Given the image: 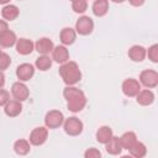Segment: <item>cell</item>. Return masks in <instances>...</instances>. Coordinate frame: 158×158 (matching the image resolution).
<instances>
[{"label": "cell", "mask_w": 158, "mask_h": 158, "mask_svg": "<svg viewBox=\"0 0 158 158\" xmlns=\"http://www.w3.org/2000/svg\"><path fill=\"white\" fill-rule=\"evenodd\" d=\"M63 95L67 100L68 110L72 112H79L86 105V98H85L84 93L81 90H79L78 88L68 85L67 88H64Z\"/></svg>", "instance_id": "obj_1"}, {"label": "cell", "mask_w": 158, "mask_h": 158, "mask_svg": "<svg viewBox=\"0 0 158 158\" xmlns=\"http://www.w3.org/2000/svg\"><path fill=\"white\" fill-rule=\"evenodd\" d=\"M59 75L62 77L63 81L67 85H74L81 79V72L78 67V64L73 60L65 62L59 68Z\"/></svg>", "instance_id": "obj_2"}, {"label": "cell", "mask_w": 158, "mask_h": 158, "mask_svg": "<svg viewBox=\"0 0 158 158\" xmlns=\"http://www.w3.org/2000/svg\"><path fill=\"white\" fill-rule=\"evenodd\" d=\"M64 131L67 135L69 136H78L83 132V122L75 117V116H72V117H68L65 121H64Z\"/></svg>", "instance_id": "obj_3"}, {"label": "cell", "mask_w": 158, "mask_h": 158, "mask_svg": "<svg viewBox=\"0 0 158 158\" xmlns=\"http://www.w3.org/2000/svg\"><path fill=\"white\" fill-rule=\"evenodd\" d=\"M64 122V116L58 110H51L44 116V125L48 128H58Z\"/></svg>", "instance_id": "obj_4"}, {"label": "cell", "mask_w": 158, "mask_h": 158, "mask_svg": "<svg viewBox=\"0 0 158 158\" xmlns=\"http://www.w3.org/2000/svg\"><path fill=\"white\" fill-rule=\"evenodd\" d=\"M93 30H94V22L89 16H81L75 22V31L81 36L90 35Z\"/></svg>", "instance_id": "obj_5"}, {"label": "cell", "mask_w": 158, "mask_h": 158, "mask_svg": "<svg viewBox=\"0 0 158 158\" xmlns=\"http://www.w3.org/2000/svg\"><path fill=\"white\" fill-rule=\"evenodd\" d=\"M139 81L146 88H156L158 85V73L152 69H146L139 74Z\"/></svg>", "instance_id": "obj_6"}, {"label": "cell", "mask_w": 158, "mask_h": 158, "mask_svg": "<svg viewBox=\"0 0 158 158\" xmlns=\"http://www.w3.org/2000/svg\"><path fill=\"white\" fill-rule=\"evenodd\" d=\"M47 136H48V130L46 127H36L35 130H32L31 135H30V143L33 146H42L46 141H47Z\"/></svg>", "instance_id": "obj_7"}, {"label": "cell", "mask_w": 158, "mask_h": 158, "mask_svg": "<svg viewBox=\"0 0 158 158\" xmlns=\"http://www.w3.org/2000/svg\"><path fill=\"white\" fill-rule=\"evenodd\" d=\"M141 90V84L136 80V79H132V78H128L126 80H123L122 83V93L128 96V98H132V96H136Z\"/></svg>", "instance_id": "obj_8"}, {"label": "cell", "mask_w": 158, "mask_h": 158, "mask_svg": "<svg viewBox=\"0 0 158 158\" xmlns=\"http://www.w3.org/2000/svg\"><path fill=\"white\" fill-rule=\"evenodd\" d=\"M11 94H12V96H14L16 100H19V101H25V100L28 98L30 91H28V88H27L23 83L16 81V83H14L12 86H11Z\"/></svg>", "instance_id": "obj_9"}, {"label": "cell", "mask_w": 158, "mask_h": 158, "mask_svg": "<svg viewBox=\"0 0 158 158\" xmlns=\"http://www.w3.org/2000/svg\"><path fill=\"white\" fill-rule=\"evenodd\" d=\"M35 74V68L30 63H22L16 68V77L21 81H27L30 80Z\"/></svg>", "instance_id": "obj_10"}, {"label": "cell", "mask_w": 158, "mask_h": 158, "mask_svg": "<svg viewBox=\"0 0 158 158\" xmlns=\"http://www.w3.org/2000/svg\"><path fill=\"white\" fill-rule=\"evenodd\" d=\"M4 111L6 114V116L9 117H16L21 114L22 111V105H21V101L19 100H9L6 104H5V107H4Z\"/></svg>", "instance_id": "obj_11"}, {"label": "cell", "mask_w": 158, "mask_h": 158, "mask_svg": "<svg viewBox=\"0 0 158 158\" xmlns=\"http://www.w3.org/2000/svg\"><path fill=\"white\" fill-rule=\"evenodd\" d=\"M33 48H35V44L31 40L20 38L16 41V51H17V53H20L22 56H27V54L32 53Z\"/></svg>", "instance_id": "obj_12"}, {"label": "cell", "mask_w": 158, "mask_h": 158, "mask_svg": "<svg viewBox=\"0 0 158 158\" xmlns=\"http://www.w3.org/2000/svg\"><path fill=\"white\" fill-rule=\"evenodd\" d=\"M52 57L57 63H65L69 59V52L65 46H57L52 49Z\"/></svg>", "instance_id": "obj_13"}, {"label": "cell", "mask_w": 158, "mask_h": 158, "mask_svg": "<svg viewBox=\"0 0 158 158\" xmlns=\"http://www.w3.org/2000/svg\"><path fill=\"white\" fill-rule=\"evenodd\" d=\"M35 48L40 54H48L53 49V42L49 38L43 37L37 40V42L35 43Z\"/></svg>", "instance_id": "obj_14"}, {"label": "cell", "mask_w": 158, "mask_h": 158, "mask_svg": "<svg viewBox=\"0 0 158 158\" xmlns=\"http://www.w3.org/2000/svg\"><path fill=\"white\" fill-rule=\"evenodd\" d=\"M105 149H106V152H107L109 154H112V156L120 154L121 151H122V146H121V143H120V138L112 136V137L105 143Z\"/></svg>", "instance_id": "obj_15"}, {"label": "cell", "mask_w": 158, "mask_h": 158, "mask_svg": "<svg viewBox=\"0 0 158 158\" xmlns=\"http://www.w3.org/2000/svg\"><path fill=\"white\" fill-rule=\"evenodd\" d=\"M146 52L147 51H146L144 47L138 46V44H135V46H132L128 49V57L133 62H142L146 58Z\"/></svg>", "instance_id": "obj_16"}, {"label": "cell", "mask_w": 158, "mask_h": 158, "mask_svg": "<svg viewBox=\"0 0 158 158\" xmlns=\"http://www.w3.org/2000/svg\"><path fill=\"white\" fill-rule=\"evenodd\" d=\"M60 42L64 44V46H69V44H73L75 38H77V32L70 28V27H64L62 31H60Z\"/></svg>", "instance_id": "obj_17"}, {"label": "cell", "mask_w": 158, "mask_h": 158, "mask_svg": "<svg viewBox=\"0 0 158 158\" xmlns=\"http://www.w3.org/2000/svg\"><path fill=\"white\" fill-rule=\"evenodd\" d=\"M136 96H137V99H136L137 102L139 105H143V106H148L154 101V94L152 90H148V89L139 90V93Z\"/></svg>", "instance_id": "obj_18"}, {"label": "cell", "mask_w": 158, "mask_h": 158, "mask_svg": "<svg viewBox=\"0 0 158 158\" xmlns=\"http://www.w3.org/2000/svg\"><path fill=\"white\" fill-rule=\"evenodd\" d=\"M109 11V0H95L93 4V14L98 17L106 15Z\"/></svg>", "instance_id": "obj_19"}, {"label": "cell", "mask_w": 158, "mask_h": 158, "mask_svg": "<svg viewBox=\"0 0 158 158\" xmlns=\"http://www.w3.org/2000/svg\"><path fill=\"white\" fill-rule=\"evenodd\" d=\"M16 41H17V38H16L15 32H12L10 30H6L5 32H2L0 35V46H2V47H6V48L12 47L16 43Z\"/></svg>", "instance_id": "obj_20"}, {"label": "cell", "mask_w": 158, "mask_h": 158, "mask_svg": "<svg viewBox=\"0 0 158 158\" xmlns=\"http://www.w3.org/2000/svg\"><path fill=\"white\" fill-rule=\"evenodd\" d=\"M120 138V143H121V146H122V148H125V149H130L136 142H137V136H136V133L135 132H131V131H128V132H125L121 137H118Z\"/></svg>", "instance_id": "obj_21"}, {"label": "cell", "mask_w": 158, "mask_h": 158, "mask_svg": "<svg viewBox=\"0 0 158 158\" xmlns=\"http://www.w3.org/2000/svg\"><path fill=\"white\" fill-rule=\"evenodd\" d=\"M20 14V10L16 5H6L2 7L1 10V16L6 20V21H12L15 20Z\"/></svg>", "instance_id": "obj_22"}, {"label": "cell", "mask_w": 158, "mask_h": 158, "mask_svg": "<svg viewBox=\"0 0 158 158\" xmlns=\"http://www.w3.org/2000/svg\"><path fill=\"white\" fill-rule=\"evenodd\" d=\"M112 130L109 126H101L98 131H96V141L99 143L105 144L111 137H112Z\"/></svg>", "instance_id": "obj_23"}, {"label": "cell", "mask_w": 158, "mask_h": 158, "mask_svg": "<svg viewBox=\"0 0 158 158\" xmlns=\"http://www.w3.org/2000/svg\"><path fill=\"white\" fill-rule=\"evenodd\" d=\"M30 149H31L30 142L26 141V139H17L14 143V151L19 156H26L30 152Z\"/></svg>", "instance_id": "obj_24"}, {"label": "cell", "mask_w": 158, "mask_h": 158, "mask_svg": "<svg viewBox=\"0 0 158 158\" xmlns=\"http://www.w3.org/2000/svg\"><path fill=\"white\" fill-rule=\"evenodd\" d=\"M128 151H130L131 156H132V157H136V158H142V157H144L146 153H147L146 146H144L142 142H138V141H137Z\"/></svg>", "instance_id": "obj_25"}, {"label": "cell", "mask_w": 158, "mask_h": 158, "mask_svg": "<svg viewBox=\"0 0 158 158\" xmlns=\"http://www.w3.org/2000/svg\"><path fill=\"white\" fill-rule=\"evenodd\" d=\"M35 64H36L37 69L44 72V70H47V69L51 68V65H52V59H51L49 57H47V54H42L41 57H38V58L36 59V63H35Z\"/></svg>", "instance_id": "obj_26"}, {"label": "cell", "mask_w": 158, "mask_h": 158, "mask_svg": "<svg viewBox=\"0 0 158 158\" xmlns=\"http://www.w3.org/2000/svg\"><path fill=\"white\" fill-rule=\"evenodd\" d=\"M88 7V2L86 0H74L72 2V9L74 10V12L77 14H83Z\"/></svg>", "instance_id": "obj_27"}, {"label": "cell", "mask_w": 158, "mask_h": 158, "mask_svg": "<svg viewBox=\"0 0 158 158\" xmlns=\"http://www.w3.org/2000/svg\"><path fill=\"white\" fill-rule=\"evenodd\" d=\"M11 64V58L7 53H4L1 52L0 53V70H5L10 67Z\"/></svg>", "instance_id": "obj_28"}, {"label": "cell", "mask_w": 158, "mask_h": 158, "mask_svg": "<svg viewBox=\"0 0 158 158\" xmlns=\"http://www.w3.org/2000/svg\"><path fill=\"white\" fill-rule=\"evenodd\" d=\"M146 54H148V58L153 62L157 63L158 62V44H153L148 48V52H146Z\"/></svg>", "instance_id": "obj_29"}, {"label": "cell", "mask_w": 158, "mask_h": 158, "mask_svg": "<svg viewBox=\"0 0 158 158\" xmlns=\"http://www.w3.org/2000/svg\"><path fill=\"white\" fill-rule=\"evenodd\" d=\"M84 157H85V158H100V157H101V153H100V151L96 149V148H89V149L85 151Z\"/></svg>", "instance_id": "obj_30"}, {"label": "cell", "mask_w": 158, "mask_h": 158, "mask_svg": "<svg viewBox=\"0 0 158 158\" xmlns=\"http://www.w3.org/2000/svg\"><path fill=\"white\" fill-rule=\"evenodd\" d=\"M10 100V94L9 91L0 89V106H5V104Z\"/></svg>", "instance_id": "obj_31"}, {"label": "cell", "mask_w": 158, "mask_h": 158, "mask_svg": "<svg viewBox=\"0 0 158 158\" xmlns=\"http://www.w3.org/2000/svg\"><path fill=\"white\" fill-rule=\"evenodd\" d=\"M6 30H9V26H7V22L4 21V20H0V35L2 32H5Z\"/></svg>", "instance_id": "obj_32"}, {"label": "cell", "mask_w": 158, "mask_h": 158, "mask_svg": "<svg viewBox=\"0 0 158 158\" xmlns=\"http://www.w3.org/2000/svg\"><path fill=\"white\" fill-rule=\"evenodd\" d=\"M132 6H142L146 0H128Z\"/></svg>", "instance_id": "obj_33"}, {"label": "cell", "mask_w": 158, "mask_h": 158, "mask_svg": "<svg viewBox=\"0 0 158 158\" xmlns=\"http://www.w3.org/2000/svg\"><path fill=\"white\" fill-rule=\"evenodd\" d=\"M4 84H5V75H4L2 70H0V89L4 86Z\"/></svg>", "instance_id": "obj_34"}, {"label": "cell", "mask_w": 158, "mask_h": 158, "mask_svg": "<svg viewBox=\"0 0 158 158\" xmlns=\"http://www.w3.org/2000/svg\"><path fill=\"white\" fill-rule=\"evenodd\" d=\"M9 1H10V0H0V4H1V5H5V4H7Z\"/></svg>", "instance_id": "obj_35"}, {"label": "cell", "mask_w": 158, "mask_h": 158, "mask_svg": "<svg viewBox=\"0 0 158 158\" xmlns=\"http://www.w3.org/2000/svg\"><path fill=\"white\" fill-rule=\"evenodd\" d=\"M111 1H114V2H116V4H121V2H123L125 0H111Z\"/></svg>", "instance_id": "obj_36"}, {"label": "cell", "mask_w": 158, "mask_h": 158, "mask_svg": "<svg viewBox=\"0 0 158 158\" xmlns=\"http://www.w3.org/2000/svg\"><path fill=\"white\" fill-rule=\"evenodd\" d=\"M70 1H74V0H70Z\"/></svg>", "instance_id": "obj_37"}, {"label": "cell", "mask_w": 158, "mask_h": 158, "mask_svg": "<svg viewBox=\"0 0 158 158\" xmlns=\"http://www.w3.org/2000/svg\"><path fill=\"white\" fill-rule=\"evenodd\" d=\"M0 53H1V49H0Z\"/></svg>", "instance_id": "obj_38"}]
</instances>
